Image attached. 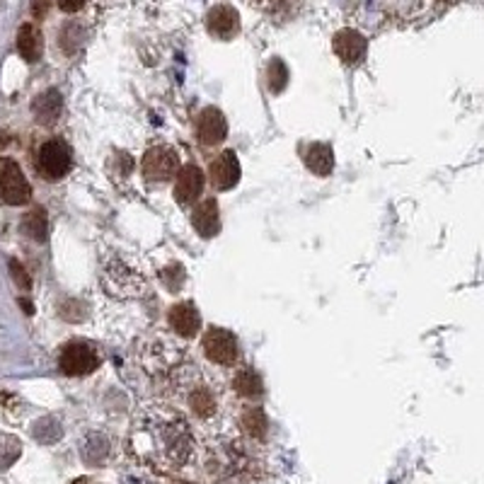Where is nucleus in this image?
Instances as JSON below:
<instances>
[{
    "label": "nucleus",
    "mask_w": 484,
    "mask_h": 484,
    "mask_svg": "<svg viewBox=\"0 0 484 484\" xmlns=\"http://www.w3.org/2000/svg\"><path fill=\"white\" fill-rule=\"evenodd\" d=\"M134 443L138 453L163 465H184L192 455V431L179 412L165 405L146 407L136 419Z\"/></svg>",
    "instance_id": "obj_1"
},
{
    "label": "nucleus",
    "mask_w": 484,
    "mask_h": 484,
    "mask_svg": "<svg viewBox=\"0 0 484 484\" xmlns=\"http://www.w3.org/2000/svg\"><path fill=\"white\" fill-rule=\"evenodd\" d=\"M170 380V393L182 402V407L199 421H213L221 412L223 390L216 378L209 371L196 363H179V366L167 376Z\"/></svg>",
    "instance_id": "obj_2"
},
{
    "label": "nucleus",
    "mask_w": 484,
    "mask_h": 484,
    "mask_svg": "<svg viewBox=\"0 0 484 484\" xmlns=\"http://www.w3.org/2000/svg\"><path fill=\"white\" fill-rule=\"evenodd\" d=\"M179 339L182 337H177L175 332H153L138 339V344H136L138 366L148 376L167 378L184 359V344Z\"/></svg>",
    "instance_id": "obj_3"
},
{
    "label": "nucleus",
    "mask_w": 484,
    "mask_h": 484,
    "mask_svg": "<svg viewBox=\"0 0 484 484\" xmlns=\"http://www.w3.org/2000/svg\"><path fill=\"white\" fill-rule=\"evenodd\" d=\"M37 167H39V175L56 182V179H63V177L71 172L73 167V151L66 141L61 138H51L39 148V155H37Z\"/></svg>",
    "instance_id": "obj_4"
},
{
    "label": "nucleus",
    "mask_w": 484,
    "mask_h": 484,
    "mask_svg": "<svg viewBox=\"0 0 484 484\" xmlns=\"http://www.w3.org/2000/svg\"><path fill=\"white\" fill-rule=\"evenodd\" d=\"M0 199L8 206H25L32 199V187L13 158H0Z\"/></svg>",
    "instance_id": "obj_5"
},
{
    "label": "nucleus",
    "mask_w": 484,
    "mask_h": 484,
    "mask_svg": "<svg viewBox=\"0 0 484 484\" xmlns=\"http://www.w3.org/2000/svg\"><path fill=\"white\" fill-rule=\"evenodd\" d=\"M104 286L117 298H138L146 291V279L126 262H114L104 269Z\"/></svg>",
    "instance_id": "obj_6"
},
{
    "label": "nucleus",
    "mask_w": 484,
    "mask_h": 484,
    "mask_svg": "<svg viewBox=\"0 0 484 484\" xmlns=\"http://www.w3.org/2000/svg\"><path fill=\"white\" fill-rule=\"evenodd\" d=\"M59 366L66 376H90L100 368V354L88 342H71L61 351Z\"/></svg>",
    "instance_id": "obj_7"
},
{
    "label": "nucleus",
    "mask_w": 484,
    "mask_h": 484,
    "mask_svg": "<svg viewBox=\"0 0 484 484\" xmlns=\"http://www.w3.org/2000/svg\"><path fill=\"white\" fill-rule=\"evenodd\" d=\"M204 356L216 363V366H235L240 349H238V339L233 332L221 330V327H211L209 332L204 334Z\"/></svg>",
    "instance_id": "obj_8"
},
{
    "label": "nucleus",
    "mask_w": 484,
    "mask_h": 484,
    "mask_svg": "<svg viewBox=\"0 0 484 484\" xmlns=\"http://www.w3.org/2000/svg\"><path fill=\"white\" fill-rule=\"evenodd\" d=\"M141 172L148 182H167L179 172V158L170 146H153L143 155Z\"/></svg>",
    "instance_id": "obj_9"
},
{
    "label": "nucleus",
    "mask_w": 484,
    "mask_h": 484,
    "mask_svg": "<svg viewBox=\"0 0 484 484\" xmlns=\"http://www.w3.org/2000/svg\"><path fill=\"white\" fill-rule=\"evenodd\" d=\"M167 322H170V330L182 337V339H194L201 327V315L196 305L192 301L175 303L170 313H167Z\"/></svg>",
    "instance_id": "obj_10"
},
{
    "label": "nucleus",
    "mask_w": 484,
    "mask_h": 484,
    "mask_svg": "<svg viewBox=\"0 0 484 484\" xmlns=\"http://www.w3.org/2000/svg\"><path fill=\"white\" fill-rule=\"evenodd\" d=\"M211 184L216 187L218 192H230L235 184L240 182V163L233 151L221 153L216 160H211L209 167Z\"/></svg>",
    "instance_id": "obj_11"
},
{
    "label": "nucleus",
    "mask_w": 484,
    "mask_h": 484,
    "mask_svg": "<svg viewBox=\"0 0 484 484\" xmlns=\"http://www.w3.org/2000/svg\"><path fill=\"white\" fill-rule=\"evenodd\" d=\"M332 49L334 54L339 56L342 63H346V66H359L361 61L366 59L368 44L359 32H354V29H342V32L334 34Z\"/></svg>",
    "instance_id": "obj_12"
},
{
    "label": "nucleus",
    "mask_w": 484,
    "mask_h": 484,
    "mask_svg": "<svg viewBox=\"0 0 484 484\" xmlns=\"http://www.w3.org/2000/svg\"><path fill=\"white\" fill-rule=\"evenodd\" d=\"M228 136V121L226 117L218 112L216 107H206L196 119V138L204 146H218L226 141Z\"/></svg>",
    "instance_id": "obj_13"
},
{
    "label": "nucleus",
    "mask_w": 484,
    "mask_h": 484,
    "mask_svg": "<svg viewBox=\"0 0 484 484\" xmlns=\"http://www.w3.org/2000/svg\"><path fill=\"white\" fill-rule=\"evenodd\" d=\"M201 192H204V172L196 165H184L177 172L175 201L182 206H189L199 199Z\"/></svg>",
    "instance_id": "obj_14"
},
{
    "label": "nucleus",
    "mask_w": 484,
    "mask_h": 484,
    "mask_svg": "<svg viewBox=\"0 0 484 484\" xmlns=\"http://www.w3.org/2000/svg\"><path fill=\"white\" fill-rule=\"evenodd\" d=\"M206 27L218 39H233L235 34L240 32V17L230 5H216L206 17Z\"/></svg>",
    "instance_id": "obj_15"
},
{
    "label": "nucleus",
    "mask_w": 484,
    "mask_h": 484,
    "mask_svg": "<svg viewBox=\"0 0 484 484\" xmlns=\"http://www.w3.org/2000/svg\"><path fill=\"white\" fill-rule=\"evenodd\" d=\"M194 230L201 235V238H213V235L221 233V213H218V204L213 199L201 201L199 206L194 209L192 216Z\"/></svg>",
    "instance_id": "obj_16"
},
{
    "label": "nucleus",
    "mask_w": 484,
    "mask_h": 484,
    "mask_svg": "<svg viewBox=\"0 0 484 484\" xmlns=\"http://www.w3.org/2000/svg\"><path fill=\"white\" fill-rule=\"evenodd\" d=\"M61 109H63V97L59 90H46L32 102L34 119L44 126L56 124L61 117Z\"/></svg>",
    "instance_id": "obj_17"
},
{
    "label": "nucleus",
    "mask_w": 484,
    "mask_h": 484,
    "mask_svg": "<svg viewBox=\"0 0 484 484\" xmlns=\"http://www.w3.org/2000/svg\"><path fill=\"white\" fill-rule=\"evenodd\" d=\"M230 388H233V393L238 397L247 402H255L262 395V380H259V376L252 368H238V371H233Z\"/></svg>",
    "instance_id": "obj_18"
},
{
    "label": "nucleus",
    "mask_w": 484,
    "mask_h": 484,
    "mask_svg": "<svg viewBox=\"0 0 484 484\" xmlns=\"http://www.w3.org/2000/svg\"><path fill=\"white\" fill-rule=\"evenodd\" d=\"M303 160H305L310 172H315L320 177H327L334 170V151L327 143H313V146H308V151L303 153Z\"/></svg>",
    "instance_id": "obj_19"
},
{
    "label": "nucleus",
    "mask_w": 484,
    "mask_h": 484,
    "mask_svg": "<svg viewBox=\"0 0 484 484\" xmlns=\"http://www.w3.org/2000/svg\"><path fill=\"white\" fill-rule=\"evenodd\" d=\"M42 34L34 25H22L20 27V32H17V51H20V56L29 63L34 61H39L42 56Z\"/></svg>",
    "instance_id": "obj_20"
},
{
    "label": "nucleus",
    "mask_w": 484,
    "mask_h": 484,
    "mask_svg": "<svg viewBox=\"0 0 484 484\" xmlns=\"http://www.w3.org/2000/svg\"><path fill=\"white\" fill-rule=\"evenodd\" d=\"M240 424L242 431L250 436V438H262V436L267 434V417H264V412H262L257 405L242 409Z\"/></svg>",
    "instance_id": "obj_21"
},
{
    "label": "nucleus",
    "mask_w": 484,
    "mask_h": 484,
    "mask_svg": "<svg viewBox=\"0 0 484 484\" xmlns=\"http://www.w3.org/2000/svg\"><path fill=\"white\" fill-rule=\"evenodd\" d=\"M22 230H25L32 240L44 242L46 240V233H49V221H46V211L34 209L29 211L22 221Z\"/></svg>",
    "instance_id": "obj_22"
},
{
    "label": "nucleus",
    "mask_w": 484,
    "mask_h": 484,
    "mask_svg": "<svg viewBox=\"0 0 484 484\" xmlns=\"http://www.w3.org/2000/svg\"><path fill=\"white\" fill-rule=\"evenodd\" d=\"M250 3L257 10H262L264 15L271 17L291 15V13H296L298 5H301V0H250Z\"/></svg>",
    "instance_id": "obj_23"
},
{
    "label": "nucleus",
    "mask_w": 484,
    "mask_h": 484,
    "mask_svg": "<svg viewBox=\"0 0 484 484\" xmlns=\"http://www.w3.org/2000/svg\"><path fill=\"white\" fill-rule=\"evenodd\" d=\"M20 458V443L13 436H0V470L10 468Z\"/></svg>",
    "instance_id": "obj_24"
},
{
    "label": "nucleus",
    "mask_w": 484,
    "mask_h": 484,
    "mask_svg": "<svg viewBox=\"0 0 484 484\" xmlns=\"http://www.w3.org/2000/svg\"><path fill=\"white\" fill-rule=\"evenodd\" d=\"M286 80H288V71H286L284 63H281V61H271V71H269V85H271V90H284Z\"/></svg>",
    "instance_id": "obj_25"
},
{
    "label": "nucleus",
    "mask_w": 484,
    "mask_h": 484,
    "mask_svg": "<svg viewBox=\"0 0 484 484\" xmlns=\"http://www.w3.org/2000/svg\"><path fill=\"white\" fill-rule=\"evenodd\" d=\"M10 271H13V276H15L17 286H22V288H29L32 286V281H29V274H27L25 269H22V264L20 262H10Z\"/></svg>",
    "instance_id": "obj_26"
},
{
    "label": "nucleus",
    "mask_w": 484,
    "mask_h": 484,
    "mask_svg": "<svg viewBox=\"0 0 484 484\" xmlns=\"http://www.w3.org/2000/svg\"><path fill=\"white\" fill-rule=\"evenodd\" d=\"M56 3L63 13H78L88 5V0H56Z\"/></svg>",
    "instance_id": "obj_27"
}]
</instances>
